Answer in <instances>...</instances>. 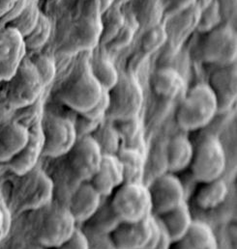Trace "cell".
Instances as JSON below:
<instances>
[{
    "mask_svg": "<svg viewBox=\"0 0 237 249\" xmlns=\"http://www.w3.org/2000/svg\"><path fill=\"white\" fill-rule=\"evenodd\" d=\"M89 241L85 233L77 228L67 241L53 249H89Z\"/></svg>",
    "mask_w": 237,
    "mask_h": 249,
    "instance_id": "obj_38",
    "label": "cell"
},
{
    "mask_svg": "<svg viewBox=\"0 0 237 249\" xmlns=\"http://www.w3.org/2000/svg\"><path fill=\"white\" fill-rule=\"evenodd\" d=\"M186 237L196 249H218L211 227L202 221H193Z\"/></svg>",
    "mask_w": 237,
    "mask_h": 249,
    "instance_id": "obj_31",
    "label": "cell"
},
{
    "mask_svg": "<svg viewBox=\"0 0 237 249\" xmlns=\"http://www.w3.org/2000/svg\"><path fill=\"white\" fill-rule=\"evenodd\" d=\"M114 1L115 0H97L98 11L100 12V14H103L107 10H109L113 6Z\"/></svg>",
    "mask_w": 237,
    "mask_h": 249,
    "instance_id": "obj_43",
    "label": "cell"
},
{
    "mask_svg": "<svg viewBox=\"0 0 237 249\" xmlns=\"http://www.w3.org/2000/svg\"><path fill=\"white\" fill-rule=\"evenodd\" d=\"M19 0H0V18L8 16Z\"/></svg>",
    "mask_w": 237,
    "mask_h": 249,
    "instance_id": "obj_41",
    "label": "cell"
},
{
    "mask_svg": "<svg viewBox=\"0 0 237 249\" xmlns=\"http://www.w3.org/2000/svg\"><path fill=\"white\" fill-rule=\"evenodd\" d=\"M227 165L226 153L220 140L209 135L204 137L194 149L191 171L198 183H205L222 178Z\"/></svg>",
    "mask_w": 237,
    "mask_h": 249,
    "instance_id": "obj_4",
    "label": "cell"
},
{
    "mask_svg": "<svg viewBox=\"0 0 237 249\" xmlns=\"http://www.w3.org/2000/svg\"><path fill=\"white\" fill-rule=\"evenodd\" d=\"M218 112L216 97L208 84L199 83L192 87L182 100L177 122L184 131H194L209 124Z\"/></svg>",
    "mask_w": 237,
    "mask_h": 249,
    "instance_id": "obj_1",
    "label": "cell"
},
{
    "mask_svg": "<svg viewBox=\"0 0 237 249\" xmlns=\"http://www.w3.org/2000/svg\"><path fill=\"white\" fill-rule=\"evenodd\" d=\"M41 12L37 6V2L27 0L22 11L13 19H11L6 26H10L19 31L22 37L28 35L36 26Z\"/></svg>",
    "mask_w": 237,
    "mask_h": 249,
    "instance_id": "obj_29",
    "label": "cell"
},
{
    "mask_svg": "<svg viewBox=\"0 0 237 249\" xmlns=\"http://www.w3.org/2000/svg\"><path fill=\"white\" fill-rule=\"evenodd\" d=\"M194 149L186 135L178 134L171 139L167 150V166L170 173L176 174L190 167Z\"/></svg>",
    "mask_w": 237,
    "mask_h": 249,
    "instance_id": "obj_21",
    "label": "cell"
},
{
    "mask_svg": "<svg viewBox=\"0 0 237 249\" xmlns=\"http://www.w3.org/2000/svg\"><path fill=\"white\" fill-rule=\"evenodd\" d=\"M212 89L218 105V112L226 111L237 99V69L235 64L223 66L210 77Z\"/></svg>",
    "mask_w": 237,
    "mask_h": 249,
    "instance_id": "obj_18",
    "label": "cell"
},
{
    "mask_svg": "<svg viewBox=\"0 0 237 249\" xmlns=\"http://www.w3.org/2000/svg\"><path fill=\"white\" fill-rule=\"evenodd\" d=\"M0 224H1V218H0Z\"/></svg>",
    "mask_w": 237,
    "mask_h": 249,
    "instance_id": "obj_47",
    "label": "cell"
},
{
    "mask_svg": "<svg viewBox=\"0 0 237 249\" xmlns=\"http://www.w3.org/2000/svg\"><path fill=\"white\" fill-rule=\"evenodd\" d=\"M88 182L103 198H108L113 195L124 183L123 169L118 156L103 155L98 170Z\"/></svg>",
    "mask_w": 237,
    "mask_h": 249,
    "instance_id": "obj_16",
    "label": "cell"
},
{
    "mask_svg": "<svg viewBox=\"0 0 237 249\" xmlns=\"http://www.w3.org/2000/svg\"><path fill=\"white\" fill-rule=\"evenodd\" d=\"M89 241V246L97 249H118L110 235L82 230Z\"/></svg>",
    "mask_w": 237,
    "mask_h": 249,
    "instance_id": "obj_39",
    "label": "cell"
},
{
    "mask_svg": "<svg viewBox=\"0 0 237 249\" xmlns=\"http://www.w3.org/2000/svg\"><path fill=\"white\" fill-rule=\"evenodd\" d=\"M7 82V102L14 109L24 108L35 104L45 88L33 63L27 58L23 59Z\"/></svg>",
    "mask_w": 237,
    "mask_h": 249,
    "instance_id": "obj_5",
    "label": "cell"
},
{
    "mask_svg": "<svg viewBox=\"0 0 237 249\" xmlns=\"http://www.w3.org/2000/svg\"><path fill=\"white\" fill-rule=\"evenodd\" d=\"M163 232H164V231H163ZM170 246H171V241L169 240V238L167 237V235L164 233L162 242H161L159 248L157 249H170Z\"/></svg>",
    "mask_w": 237,
    "mask_h": 249,
    "instance_id": "obj_44",
    "label": "cell"
},
{
    "mask_svg": "<svg viewBox=\"0 0 237 249\" xmlns=\"http://www.w3.org/2000/svg\"><path fill=\"white\" fill-rule=\"evenodd\" d=\"M167 41V28L162 23H159L144 30L141 38V48L145 53L151 54L166 45Z\"/></svg>",
    "mask_w": 237,
    "mask_h": 249,
    "instance_id": "obj_35",
    "label": "cell"
},
{
    "mask_svg": "<svg viewBox=\"0 0 237 249\" xmlns=\"http://www.w3.org/2000/svg\"><path fill=\"white\" fill-rule=\"evenodd\" d=\"M228 193L227 183L222 178L200 183L195 195V202L201 210H212L219 207L226 200Z\"/></svg>",
    "mask_w": 237,
    "mask_h": 249,
    "instance_id": "obj_23",
    "label": "cell"
},
{
    "mask_svg": "<svg viewBox=\"0 0 237 249\" xmlns=\"http://www.w3.org/2000/svg\"><path fill=\"white\" fill-rule=\"evenodd\" d=\"M73 176L81 182H88L98 170L103 153L91 135L78 137L66 155Z\"/></svg>",
    "mask_w": 237,
    "mask_h": 249,
    "instance_id": "obj_9",
    "label": "cell"
},
{
    "mask_svg": "<svg viewBox=\"0 0 237 249\" xmlns=\"http://www.w3.org/2000/svg\"><path fill=\"white\" fill-rule=\"evenodd\" d=\"M77 230V222L67 206L53 208L44 217L38 233L39 244L53 249L67 241Z\"/></svg>",
    "mask_w": 237,
    "mask_h": 249,
    "instance_id": "obj_10",
    "label": "cell"
},
{
    "mask_svg": "<svg viewBox=\"0 0 237 249\" xmlns=\"http://www.w3.org/2000/svg\"><path fill=\"white\" fill-rule=\"evenodd\" d=\"M103 155H117L121 148L118 131L115 125L102 123L91 134Z\"/></svg>",
    "mask_w": 237,
    "mask_h": 249,
    "instance_id": "obj_28",
    "label": "cell"
},
{
    "mask_svg": "<svg viewBox=\"0 0 237 249\" xmlns=\"http://www.w3.org/2000/svg\"><path fill=\"white\" fill-rule=\"evenodd\" d=\"M29 128L19 122H10L0 127V162L8 163L26 145Z\"/></svg>",
    "mask_w": 237,
    "mask_h": 249,
    "instance_id": "obj_19",
    "label": "cell"
},
{
    "mask_svg": "<svg viewBox=\"0 0 237 249\" xmlns=\"http://www.w3.org/2000/svg\"><path fill=\"white\" fill-rule=\"evenodd\" d=\"M100 40L104 44L111 43L118 34L121 27L124 24L125 17L121 14L118 9L113 8V6L103 13Z\"/></svg>",
    "mask_w": 237,
    "mask_h": 249,
    "instance_id": "obj_32",
    "label": "cell"
},
{
    "mask_svg": "<svg viewBox=\"0 0 237 249\" xmlns=\"http://www.w3.org/2000/svg\"><path fill=\"white\" fill-rule=\"evenodd\" d=\"M89 249H95V248H93V247H89Z\"/></svg>",
    "mask_w": 237,
    "mask_h": 249,
    "instance_id": "obj_46",
    "label": "cell"
},
{
    "mask_svg": "<svg viewBox=\"0 0 237 249\" xmlns=\"http://www.w3.org/2000/svg\"><path fill=\"white\" fill-rule=\"evenodd\" d=\"M221 4L219 0H213L208 6L199 12L197 29L203 33H208L221 25Z\"/></svg>",
    "mask_w": 237,
    "mask_h": 249,
    "instance_id": "obj_34",
    "label": "cell"
},
{
    "mask_svg": "<svg viewBox=\"0 0 237 249\" xmlns=\"http://www.w3.org/2000/svg\"><path fill=\"white\" fill-rule=\"evenodd\" d=\"M124 174V183H142L145 159L143 152L138 149L121 147L117 154Z\"/></svg>",
    "mask_w": 237,
    "mask_h": 249,
    "instance_id": "obj_24",
    "label": "cell"
},
{
    "mask_svg": "<svg viewBox=\"0 0 237 249\" xmlns=\"http://www.w3.org/2000/svg\"><path fill=\"white\" fill-rule=\"evenodd\" d=\"M115 126L118 131L120 140L123 144L121 147L138 149L143 152V135L138 117L117 121V124Z\"/></svg>",
    "mask_w": 237,
    "mask_h": 249,
    "instance_id": "obj_27",
    "label": "cell"
},
{
    "mask_svg": "<svg viewBox=\"0 0 237 249\" xmlns=\"http://www.w3.org/2000/svg\"><path fill=\"white\" fill-rule=\"evenodd\" d=\"M237 50L236 31L229 24H221L208 32L201 49V56L205 62L229 66L237 60Z\"/></svg>",
    "mask_w": 237,
    "mask_h": 249,
    "instance_id": "obj_11",
    "label": "cell"
},
{
    "mask_svg": "<svg viewBox=\"0 0 237 249\" xmlns=\"http://www.w3.org/2000/svg\"><path fill=\"white\" fill-rule=\"evenodd\" d=\"M213 0H197L196 1V5L201 10L203 8H205L206 6H208Z\"/></svg>",
    "mask_w": 237,
    "mask_h": 249,
    "instance_id": "obj_45",
    "label": "cell"
},
{
    "mask_svg": "<svg viewBox=\"0 0 237 249\" xmlns=\"http://www.w3.org/2000/svg\"><path fill=\"white\" fill-rule=\"evenodd\" d=\"M40 125L43 135L42 156L55 159L66 156L78 139L75 124L65 117L46 114Z\"/></svg>",
    "mask_w": 237,
    "mask_h": 249,
    "instance_id": "obj_7",
    "label": "cell"
},
{
    "mask_svg": "<svg viewBox=\"0 0 237 249\" xmlns=\"http://www.w3.org/2000/svg\"><path fill=\"white\" fill-rule=\"evenodd\" d=\"M43 135L41 125L35 124L29 128V139L23 149L14 157L7 164L9 168L18 176H21L34 167L42 156Z\"/></svg>",
    "mask_w": 237,
    "mask_h": 249,
    "instance_id": "obj_17",
    "label": "cell"
},
{
    "mask_svg": "<svg viewBox=\"0 0 237 249\" xmlns=\"http://www.w3.org/2000/svg\"><path fill=\"white\" fill-rule=\"evenodd\" d=\"M19 177L22 179L17 193V204L20 210H37L52 201L55 192L54 182L43 170L34 167Z\"/></svg>",
    "mask_w": 237,
    "mask_h": 249,
    "instance_id": "obj_8",
    "label": "cell"
},
{
    "mask_svg": "<svg viewBox=\"0 0 237 249\" xmlns=\"http://www.w3.org/2000/svg\"><path fill=\"white\" fill-rule=\"evenodd\" d=\"M154 92L165 99H175L185 89V81L177 70L171 67L159 69L153 75Z\"/></svg>",
    "mask_w": 237,
    "mask_h": 249,
    "instance_id": "obj_22",
    "label": "cell"
},
{
    "mask_svg": "<svg viewBox=\"0 0 237 249\" xmlns=\"http://www.w3.org/2000/svg\"><path fill=\"white\" fill-rule=\"evenodd\" d=\"M138 26L134 16L130 15L128 18L125 17V21L121 27L117 37L111 42L114 48L121 49L129 45L136 32V27Z\"/></svg>",
    "mask_w": 237,
    "mask_h": 249,
    "instance_id": "obj_37",
    "label": "cell"
},
{
    "mask_svg": "<svg viewBox=\"0 0 237 249\" xmlns=\"http://www.w3.org/2000/svg\"><path fill=\"white\" fill-rule=\"evenodd\" d=\"M31 61L33 63L37 72L39 73L44 86L46 87L51 84L57 72V68L54 59L48 55L41 54L36 56Z\"/></svg>",
    "mask_w": 237,
    "mask_h": 249,
    "instance_id": "obj_36",
    "label": "cell"
},
{
    "mask_svg": "<svg viewBox=\"0 0 237 249\" xmlns=\"http://www.w3.org/2000/svg\"><path fill=\"white\" fill-rule=\"evenodd\" d=\"M89 69L105 91L111 90L118 80L119 73L115 65L103 55L95 56L89 64Z\"/></svg>",
    "mask_w": 237,
    "mask_h": 249,
    "instance_id": "obj_26",
    "label": "cell"
},
{
    "mask_svg": "<svg viewBox=\"0 0 237 249\" xmlns=\"http://www.w3.org/2000/svg\"><path fill=\"white\" fill-rule=\"evenodd\" d=\"M26 47L22 35L6 26L0 31V82L9 81L25 58Z\"/></svg>",
    "mask_w": 237,
    "mask_h": 249,
    "instance_id": "obj_13",
    "label": "cell"
},
{
    "mask_svg": "<svg viewBox=\"0 0 237 249\" xmlns=\"http://www.w3.org/2000/svg\"><path fill=\"white\" fill-rule=\"evenodd\" d=\"M111 205L121 222H135L152 214L148 187L143 183H123L113 193Z\"/></svg>",
    "mask_w": 237,
    "mask_h": 249,
    "instance_id": "obj_3",
    "label": "cell"
},
{
    "mask_svg": "<svg viewBox=\"0 0 237 249\" xmlns=\"http://www.w3.org/2000/svg\"><path fill=\"white\" fill-rule=\"evenodd\" d=\"M152 214L135 222H120L111 233L118 249H144L152 232Z\"/></svg>",
    "mask_w": 237,
    "mask_h": 249,
    "instance_id": "obj_14",
    "label": "cell"
},
{
    "mask_svg": "<svg viewBox=\"0 0 237 249\" xmlns=\"http://www.w3.org/2000/svg\"><path fill=\"white\" fill-rule=\"evenodd\" d=\"M197 0H166L164 3V13L167 15H178L192 6L196 5Z\"/></svg>",
    "mask_w": 237,
    "mask_h": 249,
    "instance_id": "obj_40",
    "label": "cell"
},
{
    "mask_svg": "<svg viewBox=\"0 0 237 249\" xmlns=\"http://www.w3.org/2000/svg\"><path fill=\"white\" fill-rule=\"evenodd\" d=\"M164 15V3L162 0H141L138 14L135 15L138 25L144 30L160 23Z\"/></svg>",
    "mask_w": 237,
    "mask_h": 249,
    "instance_id": "obj_30",
    "label": "cell"
},
{
    "mask_svg": "<svg viewBox=\"0 0 237 249\" xmlns=\"http://www.w3.org/2000/svg\"><path fill=\"white\" fill-rule=\"evenodd\" d=\"M120 222L121 221L111 205V201L105 204L102 202L93 216L85 222L87 224L85 230L111 235Z\"/></svg>",
    "mask_w": 237,
    "mask_h": 249,
    "instance_id": "obj_25",
    "label": "cell"
},
{
    "mask_svg": "<svg viewBox=\"0 0 237 249\" xmlns=\"http://www.w3.org/2000/svg\"><path fill=\"white\" fill-rule=\"evenodd\" d=\"M108 92L107 117L114 121L138 117L143 101L142 91L137 81L129 75H119L117 84Z\"/></svg>",
    "mask_w": 237,
    "mask_h": 249,
    "instance_id": "obj_6",
    "label": "cell"
},
{
    "mask_svg": "<svg viewBox=\"0 0 237 249\" xmlns=\"http://www.w3.org/2000/svg\"><path fill=\"white\" fill-rule=\"evenodd\" d=\"M51 31L52 26L50 19L41 13L34 29L28 35L23 37L26 50H38L44 47L50 39Z\"/></svg>",
    "mask_w": 237,
    "mask_h": 249,
    "instance_id": "obj_33",
    "label": "cell"
},
{
    "mask_svg": "<svg viewBox=\"0 0 237 249\" xmlns=\"http://www.w3.org/2000/svg\"><path fill=\"white\" fill-rule=\"evenodd\" d=\"M103 199L89 182H81L71 194L67 208L77 224L85 223L97 212Z\"/></svg>",
    "mask_w": 237,
    "mask_h": 249,
    "instance_id": "obj_15",
    "label": "cell"
},
{
    "mask_svg": "<svg viewBox=\"0 0 237 249\" xmlns=\"http://www.w3.org/2000/svg\"><path fill=\"white\" fill-rule=\"evenodd\" d=\"M170 249H196L194 246L190 243V241L185 236L184 238L178 240L177 242L171 243Z\"/></svg>",
    "mask_w": 237,
    "mask_h": 249,
    "instance_id": "obj_42",
    "label": "cell"
},
{
    "mask_svg": "<svg viewBox=\"0 0 237 249\" xmlns=\"http://www.w3.org/2000/svg\"><path fill=\"white\" fill-rule=\"evenodd\" d=\"M104 92L88 65L77 71L66 82L60 92V100L76 112L84 113L98 104Z\"/></svg>",
    "mask_w": 237,
    "mask_h": 249,
    "instance_id": "obj_2",
    "label": "cell"
},
{
    "mask_svg": "<svg viewBox=\"0 0 237 249\" xmlns=\"http://www.w3.org/2000/svg\"><path fill=\"white\" fill-rule=\"evenodd\" d=\"M155 217L171 243L184 238L194 221L186 202Z\"/></svg>",
    "mask_w": 237,
    "mask_h": 249,
    "instance_id": "obj_20",
    "label": "cell"
},
{
    "mask_svg": "<svg viewBox=\"0 0 237 249\" xmlns=\"http://www.w3.org/2000/svg\"><path fill=\"white\" fill-rule=\"evenodd\" d=\"M148 187L152 213L156 216L177 208L185 202V189L174 173L159 176Z\"/></svg>",
    "mask_w": 237,
    "mask_h": 249,
    "instance_id": "obj_12",
    "label": "cell"
}]
</instances>
